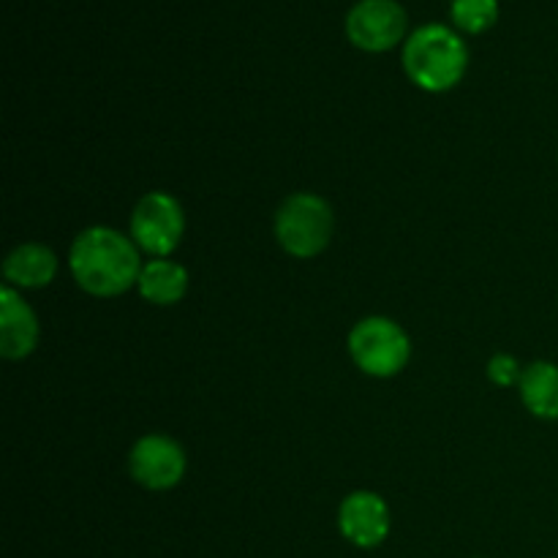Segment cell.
<instances>
[{
  "mask_svg": "<svg viewBox=\"0 0 558 558\" xmlns=\"http://www.w3.org/2000/svg\"><path fill=\"white\" fill-rule=\"evenodd\" d=\"M71 272L87 294L118 298L140 281L142 262L129 238L114 229L93 227L71 245Z\"/></svg>",
  "mask_w": 558,
  "mask_h": 558,
  "instance_id": "6da1fadb",
  "label": "cell"
},
{
  "mask_svg": "<svg viewBox=\"0 0 558 558\" xmlns=\"http://www.w3.org/2000/svg\"><path fill=\"white\" fill-rule=\"evenodd\" d=\"M466 65V44L445 25L417 27L403 47V69L409 80L428 93H445L456 87Z\"/></svg>",
  "mask_w": 558,
  "mask_h": 558,
  "instance_id": "7a4b0ae2",
  "label": "cell"
},
{
  "mask_svg": "<svg viewBox=\"0 0 558 558\" xmlns=\"http://www.w3.org/2000/svg\"><path fill=\"white\" fill-rule=\"evenodd\" d=\"M276 238L298 259L322 254L332 238L330 205L316 194H292L276 213Z\"/></svg>",
  "mask_w": 558,
  "mask_h": 558,
  "instance_id": "3957f363",
  "label": "cell"
},
{
  "mask_svg": "<svg viewBox=\"0 0 558 558\" xmlns=\"http://www.w3.org/2000/svg\"><path fill=\"white\" fill-rule=\"evenodd\" d=\"M349 354L360 371L387 379L407 368L412 343L401 325L385 316H371L349 332Z\"/></svg>",
  "mask_w": 558,
  "mask_h": 558,
  "instance_id": "277c9868",
  "label": "cell"
},
{
  "mask_svg": "<svg viewBox=\"0 0 558 558\" xmlns=\"http://www.w3.org/2000/svg\"><path fill=\"white\" fill-rule=\"evenodd\" d=\"M183 207L174 196L163 194V191L142 196L140 205L134 207V216H131V238L142 251L153 256L172 254L183 238Z\"/></svg>",
  "mask_w": 558,
  "mask_h": 558,
  "instance_id": "5b68a950",
  "label": "cell"
},
{
  "mask_svg": "<svg viewBox=\"0 0 558 558\" xmlns=\"http://www.w3.org/2000/svg\"><path fill=\"white\" fill-rule=\"evenodd\" d=\"M347 36L365 52H387L407 36V11L396 0H360L347 16Z\"/></svg>",
  "mask_w": 558,
  "mask_h": 558,
  "instance_id": "8992f818",
  "label": "cell"
},
{
  "mask_svg": "<svg viewBox=\"0 0 558 558\" xmlns=\"http://www.w3.org/2000/svg\"><path fill=\"white\" fill-rule=\"evenodd\" d=\"M131 477L150 490H167L183 480L185 452L174 439L161 434L142 436L129 456Z\"/></svg>",
  "mask_w": 558,
  "mask_h": 558,
  "instance_id": "52a82bcc",
  "label": "cell"
},
{
  "mask_svg": "<svg viewBox=\"0 0 558 558\" xmlns=\"http://www.w3.org/2000/svg\"><path fill=\"white\" fill-rule=\"evenodd\" d=\"M338 526H341L343 537L357 548H376L390 534V510L381 496L371 494V490H357L343 499Z\"/></svg>",
  "mask_w": 558,
  "mask_h": 558,
  "instance_id": "ba28073f",
  "label": "cell"
},
{
  "mask_svg": "<svg viewBox=\"0 0 558 558\" xmlns=\"http://www.w3.org/2000/svg\"><path fill=\"white\" fill-rule=\"evenodd\" d=\"M38 319L31 305L11 287L0 292V354L5 360H22L36 349Z\"/></svg>",
  "mask_w": 558,
  "mask_h": 558,
  "instance_id": "9c48e42d",
  "label": "cell"
},
{
  "mask_svg": "<svg viewBox=\"0 0 558 558\" xmlns=\"http://www.w3.org/2000/svg\"><path fill=\"white\" fill-rule=\"evenodd\" d=\"M58 272V259L49 248L38 243H25L9 254L3 265V276L9 287L38 289L47 287Z\"/></svg>",
  "mask_w": 558,
  "mask_h": 558,
  "instance_id": "30bf717a",
  "label": "cell"
},
{
  "mask_svg": "<svg viewBox=\"0 0 558 558\" xmlns=\"http://www.w3.org/2000/svg\"><path fill=\"white\" fill-rule=\"evenodd\" d=\"M140 294L153 305H174L183 300L189 289V272L178 262L153 259L142 267L140 272Z\"/></svg>",
  "mask_w": 558,
  "mask_h": 558,
  "instance_id": "8fae6325",
  "label": "cell"
},
{
  "mask_svg": "<svg viewBox=\"0 0 558 558\" xmlns=\"http://www.w3.org/2000/svg\"><path fill=\"white\" fill-rule=\"evenodd\" d=\"M521 398L539 420H558V365L532 363L521 376Z\"/></svg>",
  "mask_w": 558,
  "mask_h": 558,
  "instance_id": "7c38bea8",
  "label": "cell"
},
{
  "mask_svg": "<svg viewBox=\"0 0 558 558\" xmlns=\"http://www.w3.org/2000/svg\"><path fill=\"white\" fill-rule=\"evenodd\" d=\"M499 20V0H452V22L466 33H485Z\"/></svg>",
  "mask_w": 558,
  "mask_h": 558,
  "instance_id": "4fadbf2b",
  "label": "cell"
},
{
  "mask_svg": "<svg viewBox=\"0 0 558 558\" xmlns=\"http://www.w3.org/2000/svg\"><path fill=\"white\" fill-rule=\"evenodd\" d=\"M488 376L501 387H510L515 381H521V365H518L515 357L510 354H496L494 360L488 363Z\"/></svg>",
  "mask_w": 558,
  "mask_h": 558,
  "instance_id": "5bb4252c",
  "label": "cell"
}]
</instances>
